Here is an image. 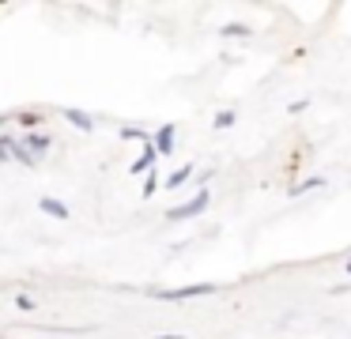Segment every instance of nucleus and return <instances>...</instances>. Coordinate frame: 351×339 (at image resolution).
<instances>
[{
  "instance_id": "obj_15",
  "label": "nucleus",
  "mask_w": 351,
  "mask_h": 339,
  "mask_svg": "<svg viewBox=\"0 0 351 339\" xmlns=\"http://www.w3.org/2000/svg\"><path fill=\"white\" fill-rule=\"evenodd\" d=\"M0 121H4V117H0Z\"/></svg>"
},
{
  "instance_id": "obj_7",
  "label": "nucleus",
  "mask_w": 351,
  "mask_h": 339,
  "mask_svg": "<svg viewBox=\"0 0 351 339\" xmlns=\"http://www.w3.org/2000/svg\"><path fill=\"white\" fill-rule=\"evenodd\" d=\"M152 158H155V151H144V155L132 162V173H144V170H152Z\"/></svg>"
},
{
  "instance_id": "obj_12",
  "label": "nucleus",
  "mask_w": 351,
  "mask_h": 339,
  "mask_svg": "<svg viewBox=\"0 0 351 339\" xmlns=\"http://www.w3.org/2000/svg\"><path fill=\"white\" fill-rule=\"evenodd\" d=\"M19 121H23V125H27V128H34V125H38V121H42V117H38V113H19Z\"/></svg>"
},
{
  "instance_id": "obj_4",
  "label": "nucleus",
  "mask_w": 351,
  "mask_h": 339,
  "mask_svg": "<svg viewBox=\"0 0 351 339\" xmlns=\"http://www.w3.org/2000/svg\"><path fill=\"white\" fill-rule=\"evenodd\" d=\"M64 117H69L76 128H84V132H91V128H95V121L87 117V113H80V110H64Z\"/></svg>"
},
{
  "instance_id": "obj_6",
  "label": "nucleus",
  "mask_w": 351,
  "mask_h": 339,
  "mask_svg": "<svg viewBox=\"0 0 351 339\" xmlns=\"http://www.w3.org/2000/svg\"><path fill=\"white\" fill-rule=\"evenodd\" d=\"M189 166H182V170H178V173H170V177H167V188H178V185H185V181H189Z\"/></svg>"
},
{
  "instance_id": "obj_11",
  "label": "nucleus",
  "mask_w": 351,
  "mask_h": 339,
  "mask_svg": "<svg viewBox=\"0 0 351 339\" xmlns=\"http://www.w3.org/2000/svg\"><path fill=\"white\" fill-rule=\"evenodd\" d=\"M223 34H250V27H242V23H234V27H223Z\"/></svg>"
},
{
  "instance_id": "obj_10",
  "label": "nucleus",
  "mask_w": 351,
  "mask_h": 339,
  "mask_svg": "<svg viewBox=\"0 0 351 339\" xmlns=\"http://www.w3.org/2000/svg\"><path fill=\"white\" fill-rule=\"evenodd\" d=\"M12 151H16V143H12V140H0V162H4V158H12Z\"/></svg>"
},
{
  "instance_id": "obj_3",
  "label": "nucleus",
  "mask_w": 351,
  "mask_h": 339,
  "mask_svg": "<svg viewBox=\"0 0 351 339\" xmlns=\"http://www.w3.org/2000/svg\"><path fill=\"white\" fill-rule=\"evenodd\" d=\"M155 151H159V155H170V151H174V125L159 128V136H155Z\"/></svg>"
},
{
  "instance_id": "obj_9",
  "label": "nucleus",
  "mask_w": 351,
  "mask_h": 339,
  "mask_svg": "<svg viewBox=\"0 0 351 339\" xmlns=\"http://www.w3.org/2000/svg\"><path fill=\"white\" fill-rule=\"evenodd\" d=\"M227 125H234V113H230V110H223L219 117H215V128H227Z\"/></svg>"
},
{
  "instance_id": "obj_8",
  "label": "nucleus",
  "mask_w": 351,
  "mask_h": 339,
  "mask_svg": "<svg viewBox=\"0 0 351 339\" xmlns=\"http://www.w3.org/2000/svg\"><path fill=\"white\" fill-rule=\"evenodd\" d=\"M317 185H321V177H310V181H302V185H295V188H291V196L306 192V188H317Z\"/></svg>"
},
{
  "instance_id": "obj_13",
  "label": "nucleus",
  "mask_w": 351,
  "mask_h": 339,
  "mask_svg": "<svg viewBox=\"0 0 351 339\" xmlns=\"http://www.w3.org/2000/svg\"><path fill=\"white\" fill-rule=\"evenodd\" d=\"M31 147H34V151H46V147H49V143H46V140H42V136H31Z\"/></svg>"
},
{
  "instance_id": "obj_2",
  "label": "nucleus",
  "mask_w": 351,
  "mask_h": 339,
  "mask_svg": "<svg viewBox=\"0 0 351 339\" xmlns=\"http://www.w3.org/2000/svg\"><path fill=\"white\" fill-rule=\"evenodd\" d=\"M204 208H208V192L200 188V192L193 196L189 203H182V208H174V211H170V223H182V218H193V215H200Z\"/></svg>"
},
{
  "instance_id": "obj_14",
  "label": "nucleus",
  "mask_w": 351,
  "mask_h": 339,
  "mask_svg": "<svg viewBox=\"0 0 351 339\" xmlns=\"http://www.w3.org/2000/svg\"><path fill=\"white\" fill-rule=\"evenodd\" d=\"M348 271H351V260H348Z\"/></svg>"
},
{
  "instance_id": "obj_5",
  "label": "nucleus",
  "mask_w": 351,
  "mask_h": 339,
  "mask_svg": "<svg viewBox=\"0 0 351 339\" xmlns=\"http://www.w3.org/2000/svg\"><path fill=\"white\" fill-rule=\"evenodd\" d=\"M42 211H46V215H53V218H69V208H64L61 200H49V196L42 200Z\"/></svg>"
},
{
  "instance_id": "obj_1",
  "label": "nucleus",
  "mask_w": 351,
  "mask_h": 339,
  "mask_svg": "<svg viewBox=\"0 0 351 339\" xmlns=\"http://www.w3.org/2000/svg\"><path fill=\"white\" fill-rule=\"evenodd\" d=\"M215 283H193V286H178V290H162V301H182V298H200V294H215Z\"/></svg>"
}]
</instances>
